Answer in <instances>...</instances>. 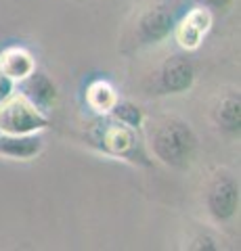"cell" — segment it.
Returning a JSON list of instances; mask_svg holds the SVG:
<instances>
[{
  "mask_svg": "<svg viewBox=\"0 0 241 251\" xmlns=\"http://www.w3.org/2000/svg\"><path fill=\"white\" fill-rule=\"evenodd\" d=\"M49 115L38 111V109L27 103L21 97H11L0 103V132H9V134H32L49 128Z\"/></svg>",
  "mask_w": 241,
  "mask_h": 251,
  "instance_id": "obj_3",
  "label": "cell"
},
{
  "mask_svg": "<svg viewBox=\"0 0 241 251\" xmlns=\"http://www.w3.org/2000/svg\"><path fill=\"white\" fill-rule=\"evenodd\" d=\"M44 140L38 132L32 134H9L0 132V157H9L15 161H29L40 155Z\"/></svg>",
  "mask_w": 241,
  "mask_h": 251,
  "instance_id": "obj_9",
  "label": "cell"
},
{
  "mask_svg": "<svg viewBox=\"0 0 241 251\" xmlns=\"http://www.w3.org/2000/svg\"><path fill=\"white\" fill-rule=\"evenodd\" d=\"M176 15L170 4H155L147 9L136 23V36L143 44H160L174 31Z\"/></svg>",
  "mask_w": 241,
  "mask_h": 251,
  "instance_id": "obj_5",
  "label": "cell"
},
{
  "mask_svg": "<svg viewBox=\"0 0 241 251\" xmlns=\"http://www.w3.org/2000/svg\"><path fill=\"white\" fill-rule=\"evenodd\" d=\"M151 151L170 168H189L197 151V136L187 122L170 117L155 128L151 136Z\"/></svg>",
  "mask_w": 241,
  "mask_h": 251,
  "instance_id": "obj_2",
  "label": "cell"
},
{
  "mask_svg": "<svg viewBox=\"0 0 241 251\" xmlns=\"http://www.w3.org/2000/svg\"><path fill=\"white\" fill-rule=\"evenodd\" d=\"M86 100H88V105L95 109V111L107 115V113L111 111V107L118 103V94H115L113 86H111L109 82L97 80V82H92V84L88 86V90H86Z\"/></svg>",
  "mask_w": 241,
  "mask_h": 251,
  "instance_id": "obj_12",
  "label": "cell"
},
{
  "mask_svg": "<svg viewBox=\"0 0 241 251\" xmlns=\"http://www.w3.org/2000/svg\"><path fill=\"white\" fill-rule=\"evenodd\" d=\"M212 27V13L206 6H195L174 25V38L185 50H195Z\"/></svg>",
  "mask_w": 241,
  "mask_h": 251,
  "instance_id": "obj_6",
  "label": "cell"
},
{
  "mask_svg": "<svg viewBox=\"0 0 241 251\" xmlns=\"http://www.w3.org/2000/svg\"><path fill=\"white\" fill-rule=\"evenodd\" d=\"M34 69H36L34 57L21 46H11V49H4L0 52V74L11 77L13 82L23 80Z\"/></svg>",
  "mask_w": 241,
  "mask_h": 251,
  "instance_id": "obj_10",
  "label": "cell"
},
{
  "mask_svg": "<svg viewBox=\"0 0 241 251\" xmlns=\"http://www.w3.org/2000/svg\"><path fill=\"white\" fill-rule=\"evenodd\" d=\"M206 4L212 6V9H227L233 4V0H206Z\"/></svg>",
  "mask_w": 241,
  "mask_h": 251,
  "instance_id": "obj_16",
  "label": "cell"
},
{
  "mask_svg": "<svg viewBox=\"0 0 241 251\" xmlns=\"http://www.w3.org/2000/svg\"><path fill=\"white\" fill-rule=\"evenodd\" d=\"M107 115H111L113 120H118L120 124L128 126V128H132V130H141L143 124H145L143 109L138 105H134V103H130V100H118Z\"/></svg>",
  "mask_w": 241,
  "mask_h": 251,
  "instance_id": "obj_13",
  "label": "cell"
},
{
  "mask_svg": "<svg viewBox=\"0 0 241 251\" xmlns=\"http://www.w3.org/2000/svg\"><path fill=\"white\" fill-rule=\"evenodd\" d=\"M19 90H21V97L42 113L51 111L53 105L57 103V94H59L55 82L44 72H40V69H34L29 75L19 80Z\"/></svg>",
  "mask_w": 241,
  "mask_h": 251,
  "instance_id": "obj_8",
  "label": "cell"
},
{
  "mask_svg": "<svg viewBox=\"0 0 241 251\" xmlns=\"http://www.w3.org/2000/svg\"><path fill=\"white\" fill-rule=\"evenodd\" d=\"M216 126L229 136H237L241 130V99L239 94H229L224 97L214 111Z\"/></svg>",
  "mask_w": 241,
  "mask_h": 251,
  "instance_id": "obj_11",
  "label": "cell"
},
{
  "mask_svg": "<svg viewBox=\"0 0 241 251\" xmlns=\"http://www.w3.org/2000/svg\"><path fill=\"white\" fill-rule=\"evenodd\" d=\"M13 88H15V82L11 77H6L4 74H0V103H4V100L11 97Z\"/></svg>",
  "mask_w": 241,
  "mask_h": 251,
  "instance_id": "obj_14",
  "label": "cell"
},
{
  "mask_svg": "<svg viewBox=\"0 0 241 251\" xmlns=\"http://www.w3.org/2000/svg\"><path fill=\"white\" fill-rule=\"evenodd\" d=\"M206 205L214 220H231L239 209V184L231 176H216L208 186Z\"/></svg>",
  "mask_w": 241,
  "mask_h": 251,
  "instance_id": "obj_4",
  "label": "cell"
},
{
  "mask_svg": "<svg viewBox=\"0 0 241 251\" xmlns=\"http://www.w3.org/2000/svg\"><path fill=\"white\" fill-rule=\"evenodd\" d=\"M195 243L197 245H193V249H206V251H216L218 249V245H214V239H210V237H199Z\"/></svg>",
  "mask_w": 241,
  "mask_h": 251,
  "instance_id": "obj_15",
  "label": "cell"
},
{
  "mask_svg": "<svg viewBox=\"0 0 241 251\" xmlns=\"http://www.w3.org/2000/svg\"><path fill=\"white\" fill-rule=\"evenodd\" d=\"M136 132L138 130L128 128L109 115L107 120L101 117L95 124H90V128L86 130V143L99 153L115 157V159H124L136 166H151V159Z\"/></svg>",
  "mask_w": 241,
  "mask_h": 251,
  "instance_id": "obj_1",
  "label": "cell"
},
{
  "mask_svg": "<svg viewBox=\"0 0 241 251\" xmlns=\"http://www.w3.org/2000/svg\"><path fill=\"white\" fill-rule=\"evenodd\" d=\"M195 82V67L183 54H172L160 69V86L166 94H183Z\"/></svg>",
  "mask_w": 241,
  "mask_h": 251,
  "instance_id": "obj_7",
  "label": "cell"
}]
</instances>
